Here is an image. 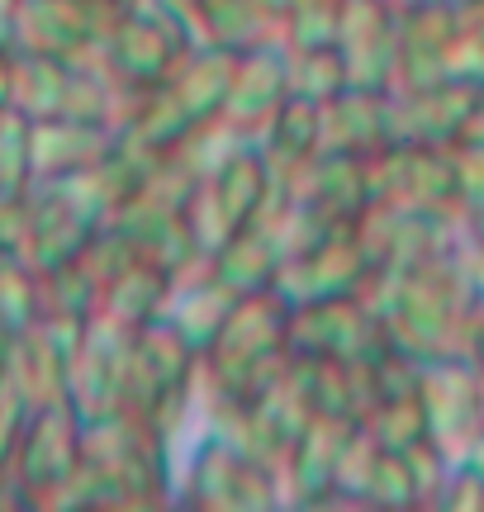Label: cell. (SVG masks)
<instances>
[{"label": "cell", "instance_id": "1", "mask_svg": "<svg viewBox=\"0 0 484 512\" xmlns=\"http://www.w3.org/2000/svg\"><path fill=\"white\" fill-rule=\"evenodd\" d=\"M470 347H475V361H480V370H484V313L470 323Z\"/></svg>", "mask_w": 484, "mask_h": 512}]
</instances>
